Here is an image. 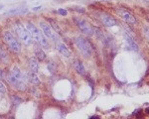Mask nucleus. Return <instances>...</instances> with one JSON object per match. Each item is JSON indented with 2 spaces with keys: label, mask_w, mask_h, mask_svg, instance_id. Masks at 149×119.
I'll return each instance as SVG.
<instances>
[{
  "label": "nucleus",
  "mask_w": 149,
  "mask_h": 119,
  "mask_svg": "<svg viewBox=\"0 0 149 119\" xmlns=\"http://www.w3.org/2000/svg\"><path fill=\"white\" fill-rule=\"evenodd\" d=\"M26 28H27V30L30 32L32 38H33V40H35L36 42H37L38 44L43 48V49H46V50L49 49L50 45H49V42H48V39H47V37L43 34V32L41 31L39 28H37L33 23H31V22H28L27 24H26Z\"/></svg>",
  "instance_id": "1"
},
{
  "label": "nucleus",
  "mask_w": 149,
  "mask_h": 119,
  "mask_svg": "<svg viewBox=\"0 0 149 119\" xmlns=\"http://www.w3.org/2000/svg\"><path fill=\"white\" fill-rule=\"evenodd\" d=\"M13 28H14V31L15 33L17 34V36H18L19 40H21L25 45H27V46L32 44L33 38H32L30 32L27 30V28H25L22 24H20L19 22L15 23Z\"/></svg>",
  "instance_id": "2"
},
{
  "label": "nucleus",
  "mask_w": 149,
  "mask_h": 119,
  "mask_svg": "<svg viewBox=\"0 0 149 119\" xmlns=\"http://www.w3.org/2000/svg\"><path fill=\"white\" fill-rule=\"evenodd\" d=\"M3 40L4 42L6 43V45L8 46L11 51H13L14 53H19L21 52V49H22V46H21V43L19 42V40L16 38L11 32L9 31H5L3 33Z\"/></svg>",
  "instance_id": "3"
},
{
  "label": "nucleus",
  "mask_w": 149,
  "mask_h": 119,
  "mask_svg": "<svg viewBox=\"0 0 149 119\" xmlns=\"http://www.w3.org/2000/svg\"><path fill=\"white\" fill-rule=\"evenodd\" d=\"M75 44L84 57L88 58L92 56V47L87 39L83 38V37H77V38L75 39Z\"/></svg>",
  "instance_id": "4"
},
{
  "label": "nucleus",
  "mask_w": 149,
  "mask_h": 119,
  "mask_svg": "<svg viewBox=\"0 0 149 119\" xmlns=\"http://www.w3.org/2000/svg\"><path fill=\"white\" fill-rule=\"evenodd\" d=\"M40 29L43 32L45 36L47 37V39L52 40L53 42H57L59 40L58 38V34L54 31V29L51 27V25L46 22H40Z\"/></svg>",
  "instance_id": "5"
},
{
  "label": "nucleus",
  "mask_w": 149,
  "mask_h": 119,
  "mask_svg": "<svg viewBox=\"0 0 149 119\" xmlns=\"http://www.w3.org/2000/svg\"><path fill=\"white\" fill-rule=\"evenodd\" d=\"M74 21H75L76 25L78 26V28H79L84 34H86V35H88V36L94 35V28H92L86 20H84V19H82V18H77V17H75Z\"/></svg>",
  "instance_id": "6"
},
{
  "label": "nucleus",
  "mask_w": 149,
  "mask_h": 119,
  "mask_svg": "<svg viewBox=\"0 0 149 119\" xmlns=\"http://www.w3.org/2000/svg\"><path fill=\"white\" fill-rule=\"evenodd\" d=\"M118 14L121 16V18L123 19L126 23L131 24V25H135L136 24V20H135V17L131 14L128 10L124 9V8H118L117 9Z\"/></svg>",
  "instance_id": "7"
},
{
  "label": "nucleus",
  "mask_w": 149,
  "mask_h": 119,
  "mask_svg": "<svg viewBox=\"0 0 149 119\" xmlns=\"http://www.w3.org/2000/svg\"><path fill=\"white\" fill-rule=\"evenodd\" d=\"M7 81H8V83L11 84L12 86H14L15 88H17V89H19V90H25L26 87H27L24 81H19V79H17L16 77H13L11 73H10V75H8Z\"/></svg>",
  "instance_id": "8"
},
{
  "label": "nucleus",
  "mask_w": 149,
  "mask_h": 119,
  "mask_svg": "<svg viewBox=\"0 0 149 119\" xmlns=\"http://www.w3.org/2000/svg\"><path fill=\"white\" fill-rule=\"evenodd\" d=\"M99 17H100V20H101V22H102V24L105 26H107V27H113V26H115L116 24H117L115 19L109 14L101 13Z\"/></svg>",
  "instance_id": "9"
},
{
  "label": "nucleus",
  "mask_w": 149,
  "mask_h": 119,
  "mask_svg": "<svg viewBox=\"0 0 149 119\" xmlns=\"http://www.w3.org/2000/svg\"><path fill=\"white\" fill-rule=\"evenodd\" d=\"M56 48H57L58 52H59L61 55L65 56V57H67V58L71 57L70 50L68 49V47H67L66 45L64 44V43H58V44L56 45Z\"/></svg>",
  "instance_id": "10"
},
{
  "label": "nucleus",
  "mask_w": 149,
  "mask_h": 119,
  "mask_svg": "<svg viewBox=\"0 0 149 119\" xmlns=\"http://www.w3.org/2000/svg\"><path fill=\"white\" fill-rule=\"evenodd\" d=\"M28 65H29V69L31 71L36 73L39 71V61L37 60V58H30L29 61H28Z\"/></svg>",
  "instance_id": "11"
},
{
  "label": "nucleus",
  "mask_w": 149,
  "mask_h": 119,
  "mask_svg": "<svg viewBox=\"0 0 149 119\" xmlns=\"http://www.w3.org/2000/svg\"><path fill=\"white\" fill-rule=\"evenodd\" d=\"M124 38H125V41H126L127 45H128V47L130 48V49L132 50V51L137 52V51H138V46H137L136 43H135V41L133 40L132 37L129 35V34H126V33H125V34H124Z\"/></svg>",
  "instance_id": "12"
},
{
  "label": "nucleus",
  "mask_w": 149,
  "mask_h": 119,
  "mask_svg": "<svg viewBox=\"0 0 149 119\" xmlns=\"http://www.w3.org/2000/svg\"><path fill=\"white\" fill-rule=\"evenodd\" d=\"M11 75H13L14 77H16L17 79H19V81H24L26 79V77L24 75H23V73L20 71V69L17 68V67H14V68L11 70Z\"/></svg>",
  "instance_id": "13"
},
{
  "label": "nucleus",
  "mask_w": 149,
  "mask_h": 119,
  "mask_svg": "<svg viewBox=\"0 0 149 119\" xmlns=\"http://www.w3.org/2000/svg\"><path fill=\"white\" fill-rule=\"evenodd\" d=\"M27 79L32 84H39L40 83V79H39L37 73H33V71H31L27 73Z\"/></svg>",
  "instance_id": "14"
},
{
  "label": "nucleus",
  "mask_w": 149,
  "mask_h": 119,
  "mask_svg": "<svg viewBox=\"0 0 149 119\" xmlns=\"http://www.w3.org/2000/svg\"><path fill=\"white\" fill-rule=\"evenodd\" d=\"M74 67H75V70L80 73V75H85L86 73V69L84 67L83 63L79 60H75L74 61Z\"/></svg>",
  "instance_id": "15"
},
{
  "label": "nucleus",
  "mask_w": 149,
  "mask_h": 119,
  "mask_svg": "<svg viewBox=\"0 0 149 119\" xmlns=\"http://www.w3.org/2000/svg\"><path fill=\"white\" fill-rule=\"evenodd\" d=\"M48 21H49L50 25H51V27L54 29V31H55L58 35H62V30H61V28L59 27V25L57 24V22H55L53 19H48Z\"/></svg>",
  "instance_id": "16"
},
{
  "label": "nucleus",
  "mask_w": 149,
  "mask_h": 119,
  "mask_svg": "<svg viewBox=\"0 0 149 119\" xmlns=\"http://www.w3.org/2000/svg\"><path fill=\"white\" fill-rule=\"evenodd\" d=\"M35 56L36 58H37L38 61H44L46 59V54L44 53V51H43L42 49H37L35 51Z\"/></svg>",
  "instance_id": "17"
},
{
  "label": "nucleus",
  "mask_w": 149,
  "mask_h": 119,
  "mask_svg": "<svg viewBox=\"0 0 149 119\" xmlns=\"http://www.w3.org/2000/svg\"><path fill=\"white\" fill-rule=\"evenodd\" d=\"M27 12V9H19V8H16V9H13V10H10V11L7 12V14H23V13Z\"/></svg>",
  "instance_id": "18"
},
{
  "label": "nucleus",
  "mask_w": 149,
  "mask_h": 119,
  "mask_svg": "<svg viewBox=\"0 0 149 119\" xmlns=\"http://www.w3.org/2000/svg\"><path fill=\"white\" fill-rule=\"evenodd\" d=\"M47 68H48V70H49V71L51 73H55V71H56V66H55V64H54V63H49L48 65H47Z\"/></svg>",
  "instance_id": "19"
},
{
  "label": "nucleus",
  "mask_w": 149,
  "mask_h": 119,
  "mask_svg": "<svg viewBox=\"0 0 149 119\" xmlns=\"http://www.w3.org/2000/svg\"><path fill=\"white\" fill-rule=\"evenodd\" d=\"M0 59L2 61H4V62H7V55H6V53L1 49V48H0Z\"/></svg>",
  "instance_id": "20"
},
{
  "label": "nucleus",
  "mask_w": 149,
  "mask_h": 119,
  "mask_svg": "<svg viewBox=\"0 0 149 119\" xmlns=\"http://www.w3.org/2000/svg\"><path fill=\"white\" fill-rule=\"evenodd\" d=\"M0 93L1 94H5L6 93V86L1 81H0Z\"/></svg>",
  "instance_id": "21"
},
{
  "label": "nucleus",
  "mask_w": 149,
  "mask_h": 119,
  "mask_svg": "<svg viewBox=\"0 0 149 119\" xmlns=\"http://www.w3.org/2000/svg\"><path fill=\"white\" fill-rule=\"evenodd\" d=\"M58 13H59L60 15H62V16H67V15H68V11H67L66 9H63V8H60V9L58 10Z\"/></svg>",
  "instance_id": "22"
},
{
  "label": "nucleus",
  "mask_w": 149,
  "mask_h": 119,
  "mask_svg": "<svg viewBox=\"0 0 149 119\" xmlns=\"http://www.w3.org/2000/svg\"><path fill=\"white\" fill-rule=\"evenodd\" d=\"M144 33H145V35L147 36V38L149 39V27L144 28Z\"/></svg>",
  "instance_id": "23"
},
{
  "label": "nucleus",
  "mask_w": 149,
  "mask_h": 119,
  "mask_svg": "<svg viewBox=\"0 0 149 119\" xmlns=\"http://www.w3.org/2000/svg\"><path fill=\"white\" fill-rule=\"evenodd\" d=\"M4 75H3V73H2V71L0 70V79H3Z\"/></svg>",
  "instance_id": "24"
},
{
  "label": "nucleus",
  "mask_w": 149,
  "mask_h": 119,
  "mask_svg": "<svg viewBox=\"0 0 149 119\" xmlns=\"http://www.w3.org/2000/svg\"><path fill=\"white\" fill-rule=\"evenodd\" d=\"M39 9H41V6H38V7H35L33 10H39Z\"/></svg>",
  "instance_id": "25"
},
{
  "label": "nucleus",
  "mask_w": 149,
  "mask_h": 119,
  "mask_svg": "<svg viewBox=\"0 0 149 119\" xmlns=\"http://www.w3.org/2000/svg\"><path fill=\"white\" fill-rule=\"evenodd\" d=\"M98 1H111V0H98Z\"/></svg>",
  "instance_id": "26"
}]
</instances>
